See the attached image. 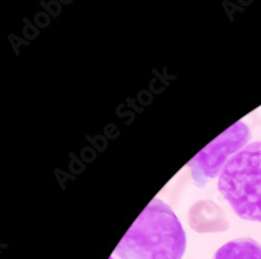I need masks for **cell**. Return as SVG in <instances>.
Returning a JSON list of instances; mask_svg holds the SVG:
<instances>
[{"instance_id":"obj_1","label":"cell","mask_w":261,"mask_h":259,"mask_svg":"<svg viewBox=\"0 0 261 259\" xmlns=\"http://www.w3.org/2000/svg\"><path fill=\"white\" fill-rule=\"evenodd\" d=\"M187 246L185 230L172 209L153 199L118 243L119 259H182Z\"/></svg>"},{"instance_id":"obj_2","label":"cell","mask_w":261,"mask_h":259,"mask_svg":"<svg viewBox=\"0 0 261 259\" xmlns=\"http://www.w3.org/2000/svg\"><path fill=\"white\" fill-rule=\"evenodd\" d=\"M217 187L238 218L261 223V141L249 143L229 160Z\"/></svg>"},{"instance_id":"obj_3","label":"cell","mask_w":261,"mask_h":259,"mask_svg":"<svg viewBox=\"0 0 261 259\" xmlns=\"http://www.w3.org/2000/svg\"><path fill=\"white\" fill-rule=\"evenodd\" d=\"M251 138L249 125L239 120L212 140L187 163L194 184L203 187L211 179L220 176L229 160L246 147Z\"/></svg>"},{"instance_id":"obj_4","label":"cell","mask_w":261,"mask_h":259,"mask_svg":"<svg viewBox=\"0 0 261 259\" xmlns=\"http://www.w3.org/2000/svg\"><path fill=\"white\" fill-rule=\"evenodd\" d=\"M212 259H261V245L250 237H239L222 246Z\"/></svg>"},{"instance_id":"obj_5","label":"cell","mask_w":261,"mask_h":259,"mask_svg":"<svg viewBox=\"0 0 261 259\" xmlns=\"http://www.w3.org/2000/svg\"><path fill=\"white\" fill-rule=\"evenodd\" d=\"M109 259H115V258H114L113 256H111V257H110V258H109Z\"/></svg>"}]
</instances>
